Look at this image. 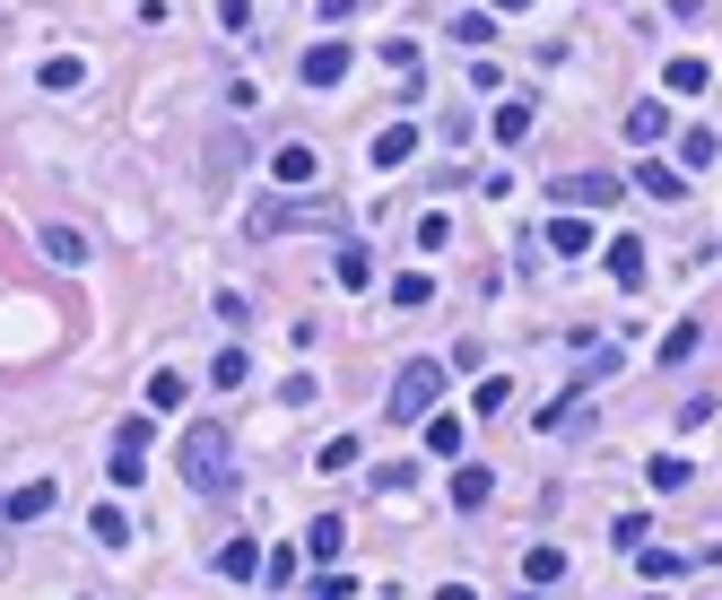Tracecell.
<instances>
[{"instance_id":"obj_15","label":"cell","mask_w":722,"mask_h":600,"mask_svg":"<svg viewBox=\"0 0 722 600\" xmlns=\"http://www.w3.org/2000/svg\"><path fill=\"white\" fill-rule=\"evenodd\" d=\"M35 79H44L53 97H70V88L88 79V61H79V53H44V70H35Z\"/></svg>"},{"instance_id":"obj_18","label":"cell","mask_w":722,"mask_h":600,"mask_svg":"<svg viewBox=\"0 0 722 600\" xmlns=\"http://www.w3.org/2000/svg\"><path fill=\"white\" fill-rule=\"evenodd\" d=\"M88 531H97V548H122V540H131V513H122V505H97Z\"/></svg>"},{"instance_id":"obj_21","label":"cell","mask_w":722,"mask_h":600,"mask_svg":"<svg viewBox=\"0 0 722 600\" xmlns=\"http://www.w3.org/2000/svg\"><path fill=\"white\" fill-rule=\"evenodd\" d=\"M183 392H192V383H183L174 365H157V374H148V409H183Z\"/></svg>"},{"instance_id":"obj_17","label":"cell","mask_w":722,"mask_h":600,"mask_svg":"<svg viewBox=\"0 0 722 600\" xmlns=\"http://www.w3.org/2000/svg\"><path fill=\"white\" fill-rule=\"evenodd\" d=\"M487 131H496V139H505V148H514V139H531V105H522V97H505V105H496V122H487Z\"/></svg>"},{"instance_id":"obj_6","label":"cell","mask_w":722,"mask_h":600,"mask_svg":"<svg viewBox=\"0 0 722 600\" xmlns=\"http://www.w3.org/2000/svg\"><path fill=\"white\" fill-rule=\"evenodd\" d=\"M365 157H374V166H383V174H392V166H409V157H418V122H383V131H374V148H365Z\"/></svg>"},{"instance_id":"obj_31","label":"cell","mask_w":722,"mask_h":600,"mask_svg":"<svg viewBox=\"0 0 722 600\" xmlns=\"http://www.w3.org/2000/svg\"><path fill=\"white\" fill-rule=\"evenodd\" d=\"M644 471H653V487H688V462H679V453H653Z\"/></svg>"},{"instance_id":"obj_36","label":"cell","mask_w":722,"mask_h":600,"mask_svg":"<svg viewBox=\"0 0 722 600\" xmlns=\"http://www.w3.org/2000/svg\"><path fill=\"white\" fill-rule=\"evenodd\" d=\"M218 26H227V35H244V26H252V0H218Z\"/></svg>"},{"instance_id":"obj_8","label":"cell","mask_w":722,"mask_h":600,"mask_svg":"<svg viewBox=\"0 0 722 600\" xmlns=\"http://www.w3.org/2000/svg\"><path fill=\"white\" fill-rule=\"evenodd\" d=\"M635 192H653V201H688V174L662 166V157H644V166H635Z\"/></svg>"},{"instance_id":"obj_4","label":"cell","mask_w":722,"mask_h":600,"mask_svg":"<svg viewBox=\"0 0 722 600\" xmlns=\"http://www.w3.org/2000/svg\"><path fill=\"white\" fill-rule=\"evenodd\" d=\"M566 210H601V201H618V174H601V166H584V174H566V183H549Z\"/></svg>"},{"instance_id":"obj_32","label":"cell","mask_w":722,"mask_h":600,"mask_svg":"<svg viewBox=\"0 0 722 600\" xmlns=\"http://www.w3.org/2000/svg\"><path fill=\"white\" fill-rule=\"evenodd\" d=\"M305 600H349V575H340V566H323V575L305 584Z\"/></svg>"},{"instance_id":"obj_14","label":"cell","mask_w":722,"mask_h":600,"mask_svg":"<svg viewBox=\"0 0 722 600\" xmlns=\"http://www.w3.org/2000/svg\"><path fill=\"white\" fill-rule=\"evenodd\" d=\"M601 252H609V279H618V287H644V244H635V236L601 244Z\"/></svg>"},{"instance_id":"obj_28","label":"cell","mask_w":722,"mask_h":600,"mask_svg":"<svg viewBox=\"0 0 722 600\" xmlns=\"http://www.w3.org/2000/svg\"><path fill=\"white\" fill-rule=\"evenodd\" d=\"M487 35H496V18H487V9H462V18H453V44H487Z\"/></svg>"},{"instance_id":"obj_24","label":"cell","mask_w":722,"mask_h":600,"mask_svg":"<svg viewBox=\"0 0 722 600\" xmlns=\"http://www.w3.org/2000/svg\"><path fill=\"white\" fill-rule=\"evenodd\" d=\"M314 471H331V479H340V471H358V435H331V444L314 453Z\"/></svg>"},{"instance_id":"obj_34","label":"cell","mask_w":722,"mask_h":600,"mask_svg":"<svg viewBox=\"0 0 722 600\" xmlns=\"http://www.w3.org/2000/svg\"><path fill=\"white\" fill-rule=\"evenodd\" d=\"M644 531H653V522H644V513H627V522H609V540H618V548H627V557H635V548H644Z\"/></svg>"},{"instance_id":"obj_7","label":"cell","mask_w":722,"mask_h":600,"mask_svg":"<svg viewBox=\"0 0 722 600\" xmlns=\"http://www.w3.org/2000/svg\"><path fill=\"white\" fill-rule=\"evenodd\" d=\"M0 513H9L18 531H26V522H44V513H53V479H26V487H9V496H0Z\"/></svg>"},{"instance_id":"obj_20","label":"cell","mask_w":722,"mask_h":600,"mask_svg":"<svg viewBox=\"0 0 722 600\" xmlns=\"http://www.w3.org/2000/svg\"><path fill=\"white\" fill-rule=\"evenodd\" d=\"M662 79H670V97H697V88H706V79H714V70H706V61H697V53H679V61H670V70H662Z\"/></svg>"},{"instance_id":"obj_35","label":"cell","mask_w":722,"mask_h":600,"mask_svg":"<svg viewBox=\"0 0 722 600\" xmlns=\"http://www.w3.org/2000/svg\"><path fill=\"white\" fill-rule=\"evenodd\" d=\"M261 575H270V584L287 592V584H296V548H270V557H261Z\"/></svg>"},{"instance_id":"obj_1","label":"cell","mask_w":722,"mask_h":600,"mask_svg":"<svg viewBox=\"0 0 722 600\" xmlns=\"http://www.w3.org/2000/svg\"><path fill=\"white\" fill-rule=\"evenodd\" d=\"M174 471H183V487H192V496H227V487H236V435H227L218 418H192V427H183Z\"/></svg>"},{"instance_id":"obj_38","label":"cell","mask_w":722,"mask_h":600,"mask_svg":"<svg viewBox=\"0 0 722 600\" xmlns=\"http://www.w3.org/2000/svg\"><path fill=\"white\" fill-rule=\"evenodd\" d=\"M436 600H480V592H471V584H444V592H436Z\"/></svg>"},{"instance_id":"obj_2","label":"cell","mask_w":722,"mask_h":600,"mask_svg":"<svg viewBox=\"0 0 722 600\" xmlns=\"http://www.w3.org/2000/svg\"><path fill=\"white\" fill-rule=\"evenodd\" d=\"M436 392H444V365H436V358H409L401 374H392V400H383V409H392V427H427V418H436Z\"/></svg>"},{"instance_id":"obj_10","label":"cell","mask_w":722,"mask_h":600,"mask_svg":"<svg viewBox=\"0 0 722 600\" xmlns=\"http://www.w3.org/2000/svg\"><path fill=\"white\" fill-rule=\"evenodd\" d=\"M44 261H53V270H79V261H88V236H79V227H44Z\"/></svg>"},{"instance_id":"obj_11","label":"cell","mask_w":722,"mask_h":600,"mask_svg":"<svg viewBox=\"0 0 722 600\" xmlns=\"http://www.w3.org/2000/svg\"><path fill=\"white\" fill-rule=\"evenodd\" d=\"M210 566H218V575H227V584H252V575H261V548H252V540H227V548H218V557H210Z\"/></svg>"},{"instance_id":"obj_27","label":"cell","mask_w":722,"mask_h":600,"mask_svg":"<svg viewBox=\"0 0 722 600\" xmlns=\"http://www.w3.org/2000/svg\"><path fill=\"white\" fill-rule=\"evenodd\" d=\"M697 340H706V331H697V322H679V331L662 340V365H688V358H697Z\"/></svg>"},{"instance_id":"obj_29","label":"cell","mask_w":722,"mask_h":600,"mask_svg":"<svg viewBox=\"0 0 722 600\" xmlns=\"http://www.w3.org/2000/svg\"><path fill=\"white\" fill-rule=\"evenodd\" d=\"M522 575H531V584H557V575H566V557H557V548H531V557H522Z\"/></svg>"},{"instance_id":"obj_9","label":"cell","mask_w":722,"mask_h":600,"mask_svg":"<svg viewBox=\"0 0 722 600\" xmlns=\"http://www.w3.org/2000/svg\"><path fill=\"white\" fill-rule=\"evenodd\" d=\"M340 548H349V522H340V513H323V522H305V557H314V566H331Z\"/></svg>"},{"instance_id":"obj_13","label":"cell","mask_w":722,"mask_h":600,"mask_svg":"<svg viewBox=\"0 0 722 600\" xmlns=\"http://www.w3.org/2000/svg\"><path fill=\"white\" fill-rule=\"evenodd\" d=\"M210 383H218V392H244V383H252V349H244V340H227V349H218V365H210Z\"/></svg>"},{"instance_id":"obj_12","label":"cell","mask_w":722,"mask_h":600,"mask_svg":"<svg viewBox=\"0 0 722 600\" xmlns=\"http://www.w3.org/2000/svg\"><path fill=\"white\" fill-rule=\"evenodd\" d=\"M487 496H496V471H480V462H462V471H453V505H462V513H480Z\"/></svg>"},{"instance_id":"obj_23","label":"cell","mask_w":722,"mask_h":600,"mask_svg":"<svg viewBox=\"0 0 722 600\" xmlns=\"http://www.w3.org/2000/svg\"><path fill=\"white\" fill-rule=\"evenodd\" d=\"M714 157H722V131H688V139H679V166H688V174L714 166Z\"/></svg>"},{"instance_id":"obj_19","label":"cell","mask_w":722,"mask_h":600,"mask_svg":"<svg viewBox=\"0 0 722 600\" xmlns=\"http://www.w3.org/2000/svg\"><path fill=\"white\" fill-rule=\"evenodd\" d=\"M105 471H114V487H139V479H148V444H114Z\"/></svg>"},{"instance_id":"obj_26","label":"cell","mask_w":722,"mask_h":600,"mask_svg":"<svg viewBox=\"0 0 722 600\" xmlns=\"http://www.w3.org/2000/svg\"><path fill=\"white\" fill-rule=\"evenodd\" d=\"M427 296H436L427 270H401V279H392V305H427Z\"/></svg>"},{"instance_id":"obj_3","label":"cell","mask_w":722,"mask_h":600,"mask_svg":"<svg viewBox=\"0 0 722 600\" xmlns=\"http://www.w3.org/2000/svg\"><path fill=\"white\" fill-rule=\"evenodd\" d=\"M270 174H279V192H314V183H323V157H314L305 139H287V148L270 157Z\"/></svg>"},{"instance_id":"obj_30","label":"cell","mask_w":722,"mask_h":600,"mask_svg":"<svg viewBox=\"0 0 722 600\" xmlns=\"http://www.w3.org/2000/svg\"><path fill=\"white\" fill-rule=\"evenodd\" d=\"M331 279H340V287H365V279H374V261H365V252H340V261H331Z\"/></svg>"},{"instance_id":"obj_16","label":"cell","mask_w":722,"mask_h":600,"mask_svg":"<svg viewBox=\"0 0 722 600\" xmlns=\"http://www.w3.org/2000/svg\"><path fill=\"white\" fill-rule=\"evenodd\" d=\"M627 139H635V148L670 139V105H635V114H627Z\"/></svg>"},{"instance_id":"obj_22","label":"cell","mask_w":722,"mask_h":600,"mask_svg":"<svg viewBox=\"0 0 722 600\" xmlns=\"http://www.w3.org/2000/svg\"><path fill=\"white\" fill-rule=\"evenodd\" d=\"M427 453H436V462H453V453H462V418H444V409H436V418H427Z\"/></svg>"},{"instance_id":"obj_33","label":"cell","mask_w":722,"mask_h":600,"mask_svg":"<svg viewBox=\"0 0 722 600\" xmlns=\"http://www.w3.org/2000/svg\"><path fill=\"white\" fill-rule=\"evenodd\" d=\"M279 400H287V409H305V400H323V383H314V374H287V383H279Z\"/></svg>"},{"instance_id":"obj_25","label":"cell","mask_w":722,"mask_h":600,"mask_svg":"<svg viewBox=\"0 0 722 600\" xmlns=\"http://www.w3.org/2000/svg\"><path fill=\"white\" fill-rule=\"evenodd\" d=\"M549 252H593V227H584V218H557V227H549Z\"/></svg>"},{"instance_id":"obj_37","label":"cell","mask_w":722,"mask_h":600,"mask_svg":"<svg viewBox=\"0 0 722 600\" xmlns=\"http://www.w3.org/2000/svg\"><path fill=\"white\" fill-rule=\"evenodd\" d=\"M314 9H323L331 26H340V18H358V0H314Z\"/></svg>"},{"instance_id":"obj_5","label":"cell","mask_w":722,"mask_h":600,"mask_svg":"<svg viewBox=\"0 0 722 600\" xmlns=\"http://www.w3.org/2000/svg\"><path fill=\"white\" fill-rule=\"evenodd\" d=\"M296 79H305V88H340V79H349V44H305Z\"/></svg>"}]
</instances>
